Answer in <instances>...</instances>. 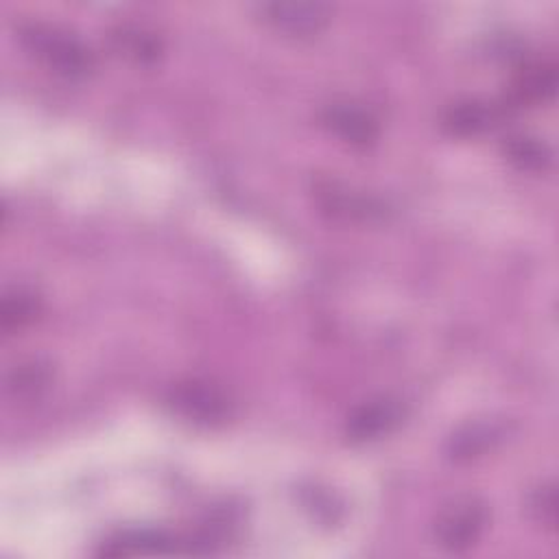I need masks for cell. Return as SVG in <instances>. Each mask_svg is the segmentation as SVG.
<instances>
[{
    "instance_id": "4",
    "label": "cell",
    "mask_w": 559,
    "mask_h": 559,
    "mask_svg": "<svg viewBox=\"0 0 559 559\" xmlns=\"http://www.w3.org/2000/svg\"><path fill=\"white\" fill-rule=\"evenodd\" d=\"M258 12L271 27L291 36L320 34L330 18L328 8L315 3H269L260 5Z\"/></svg>"
},
{
    "instance_id": "11",
    "label": "cell",
    "mask_w": 559,
    "mask_h": 559,
    "mask_svg": "<svg viewBox=\"0 0 559 559\" xmlns=\"http://www.w3.org/2000/svg\"><path fill=\"white\" fill-rule=\"evenodd\" d=\"M40 313V302L36 296L25 291H14L5 296L3 309H0V322H3L5 330H16L27 326L36 315Z\"/></svg>"
},
{
    "instance_id": "9",
    "label": "cell",
    "mask_w": 559,
    "mask_h": 559,
    "mask_svg": "<svg viewBox=\"0 0 559 559\" xmlns=\"http://www.w3.org/2000/svg\"><path fill=\"white\" fill-rule=\"evenodd\" d=\"M114 49L135 62H154L160 55V42L154 34L135 27H120L112 34Z\"/></svg>"
},
{
    "instance_id": "3",
    "label": "cell",
    "mask_w": 559,
    "mask_h": 559,
    "mask_svg": "<svg viewBox=\"0 0 559 559\" xmlns=\"http://www.w3.org/2000/svg\"><path fill=\"white\" fill-rule=\"evenodd\" d=\"M402 419H404V406L398 400L378 398L361 404L348 417L346 431L354 442L378 440L395 431L402 425Z\"/></svg>"
},
{
    "instance_id": "2",
    "label": "cell",
    "mask_w": 559,
    "mask_h": 559,
    "mask_svg": "<svg viewBox=\"0 0 559 559\" xmlns=\"http://www.w3.org/2000/svg\"><path fill=\"white\" fill-rule=\"evenodd\" d=\"M485 522L487 514L483 505L477 500H457L440 516L435 533L444 548L464 550L479 540Z\"/></svg>"
},
{
    "instance_id": "5",
    "label": "cell",
    "mask_w": 559,
    "mask_h": 559,
    "mask_svg": "<svg viewBox=\"0 0 559 559\" xmlns=\"http://www.w3.org/2000/svg\"><path fill=\"white\" fill-rule=\"evenodd\" d=\"M322 122L328 131L343 138L346 143L354 147H367L376 143L380 131L374 114L352 103H335L326 107L322 114Z\"/></svg>"
},
{
    "instance_id": "6",
    "label": "cell",
    "mask_w": 559,
    "mask_h": 559,
    "mask_svg": "<svg viewBox=\"0 0 559 559\" xmlns=\"http://www.w3.org/2000/svg\"><path fill=\"white\" fill-rule=\"evenodd\" d=\"M169 404L186 419H193V422H204V425L219 422V419L227 413L225 398L217 389L199 385V382H188V385L173 389Z\"/></svg>"
},
{
    "instance_id": "7",
    "label": "cell",
    "mask_w": 559,
    "mask_h": 559,
    "mask_svg": "<svg viewBox=\"0 0 559 559\" xmlns=\"http://www.w3.org/2000/svg\"><path fill=\"white\" fill-rule=\"evenodd\" d=\"M178 548L176 540L165 531H122L116 537L103 544L101 555L109 557H129V555H156V552H173Z\"/></svg>"
},
{
    "instance_id": "12",
    "label": "cell",
    "mask_w": 559,
    "mask_h": 559,
    "mask_svg": "<svg viewBox=\"0 0 559 559\" xmlns=\"http://www.w3.org/2000/svg\"><path fill=\"white\" fill-rule=\"evenodd\" d=\"M555 86H557L555 68L535 66V68H529V73L522 75V79L518 81V92H520L522 99L540 101V99L552 96L555 94Z\"/></svg>"
},
{
    "instance_id": "14",
    "label": "cell",
    "mask_w": 559,
    "mask_h": 559,
    "mask_svg": "<svg viewBox=\"0 0 559 559\" xmlns=\"http://www.w3.org/2000/svg\"><path fill=\"white\" fill-rule=\"evenodd\" d=\"M494 440H496V433L492 431V427H474L466 435H459L455 440V453L464 457H472L483 448H487Z\"/></svg>"
},
{
    "instance_id": "10",
    "label": "cell",
    "mask_w": 559,
    "mask_h": 559,
    "mask_svg": "<svg viewBox=\"0 0 559 559\" xmlns=\"http://www.w3.org/2000/svg\"><path fill=\"white\" fill-rule=\"evenodd\" d=\"M507 156L511 162H516L520 169L526 171H544L550 162V150L540 143L537 138H511L507 145Z\"/></svg>"
},
{
    "instance_id": "8",
    "label": "cell",
    "mask_w": 559,
    "mask_h": 559,
    "mask_svg": "<svg viewBox=\"0 0 559 559\" xmlns=\"http://www.w3.org/2000/svg\"><path fill=\"white\" fill-rule=\"evenodd\" d=\"M494 118H496L494 107H487L485 103H477V101H466L448 109L444 125L455 135H477L490 129Z\"/></svg>"
},
{
    "instance_id": "13",
    "label": "cell",
    "mask_w": 559,
    "mask_h": 559,
    "mask_svg": "<svg viewBox=\"0 0 559 559\" xmlns=\"http://www.w3.org/2000/svg\"><path fill=\"white\" fill-rule=\"evenodd\" d=\"M49 378H51V372L47 369V365H40V363L21 365L10 376V389L16 395H36L49 385Z\"/></svg>"
},
{
    "instance_id": "1",
    "label": "cell",
    "mask_w": 559,
    "mask_h": 559,
    "mask_svg": "<svg viewBox=\"0 0 559 559\" xmlns=\"http://www.w3.org/2000/svg\"><path fill=\"white\" fill-rule=\"evenodd\" d=\"M21 40L38 60H42L57 75L79 79L94 70V55L81 40H77L68 31L47 25H29L21 31Z\"/></svg>"
}]
</instances>
